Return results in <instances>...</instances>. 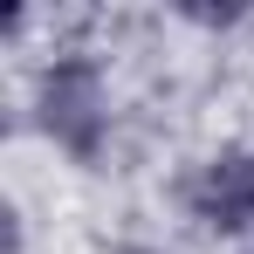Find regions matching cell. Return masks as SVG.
Listing matches in <instances>:
<instances>
[{"label":"cell","instance_id":"1","mask_svg":"<svg viewBox=\"0 0 254 254\" xmlns=\"http://www.w3.org/2000/svg\"><path fill=\"white\" fill-rule=\"evenodd\" d=\"M42 124L76 151L89 158L96 137H103V89H96V69L89 62H55L42 83Z\"/></svg>","mask_w":254,"mask_h":254},{"label":"cell","instance_id":"2","mask_svg":"<svg viewBox=\"0 0 254 254\" xmlns=\"http://www.w3.org/2000/svg\"><path fill=\"white\" fill-rule=\"evenodd\" d=\"M192 213L213 234H241L254 227V151H220L192 179Z\"/></svg>","mask_w":254,"mask_h":254}]
</instances>
